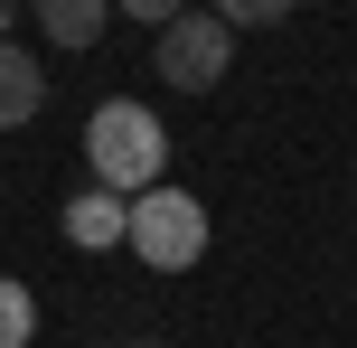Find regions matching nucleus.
I'll return each mask as SVG.
<instances>
[{
    "mask_svg": "<svg viewBox=\"0 0 357 348\" xmlns=\"http://www.w3.org/2000/svg\"><path fill=\"white\" fill-rule=\"evenodd\" d=\"M85 169H94V188L104 198H151L160 188V169H169V132H160V113L151 104H132V94H113V104H94V123H85Z\"/></svg>",
    "mask_w": 357,
    "mask_h": 348,
    "instance_id": "nucleus-1",
    "label": "nucleus"
},
{
    "mask_svg": "<svg viewBox=\"0 0 357 348\" xmlns=\"http://www.w3.org/2000/svg\"><path fill=\"white\" fill-rule=\"evenodd\" d=\"M38 104H47V75H38L29 47H0V132L38 123Z\"/></svg>",
    "mask_w": 357,
    "mask_h": 348,
    "instance_id": "nucleus-6",
    "label": "nucleus"
},
{
    "mask_svg": "<svg viewBox=\"0 0 357 348\" xmlns=\"http://www.w3.org/2000/svg\"><path fill=\"white\" fill-rule=\"evenodd\" d=\"M216 19H226V29H273V19H282V0H226Z\"/></svg>",
    "mask_w": 357,
    "mask_h": 348,
    "instance_id": "nucleus-8",
    "label": "nucleus"
},
{
    "mask_svg": "<svg viewBox=\"0 0 357 348\" xmlns=\"http://www.w3.org/2000/svg\"><path fill=\"white\" fill-rule=\"evenodd\" d=\"M66 245H85V255L132 245V207H123V198H104V188H75V198H66Z\"/></svg>",
    "mask_w": 357,
    "mask_h": 348,
    "instance_id": "nucleus-4",
    "label": "nucleus"
},
{
    "mask_svg": "<svg viewBox=\"0 0 357 348\" xmlns=\"http://www.w3.org/2000/svg\"><path fill=\"white\" fill-rule=\"evenodd\" d=\"M29 339H38V301L19 273H0V348H29Z\"/></svg>",
    "mask_w": 357,
    "mask_h": 348,
    "instance_id": "nucleus-7",
    "label": "nucleus"
},
{
    "mask_svg": "<svg viewBox=\"0 0 357 348\" xmlns=\"http://www.w3.org/2000/svg\"><path fill=\"white\" fill-rule=\"evenodd\" d=\"M10 19H19V10H10V0H0V47H10Z\"/></svg>",
    "mask_w": 357,
    "mask_h": 348,
    "instance_id": "nucleus-9",
    "label": "nucleus"
},
{
    "mask_svg": "<svg viewBox=\"0 0 357 348\" xmlns=\"http://www.w3.org/2000/svg\"><path fill=\"white\" fill-rule=\"evenodd\" d=\"M226 66H235V29L216 10H169L160 29H151V75L178 94H207V85H226Z\"/></svg>",
    "mask_w": 357,
    "mask_h": 348,
    "instance_id": "nucleus-2",
    "label": "nucleus"
},
{
    "mask_svg": "<svg viewBox=\"0 0 357 348\" xmlns=\"http://www.w3.org/2000/svg\"><path fill=\"white\" fill-rule=\"evenodd\" d=\"M29 19H38V38H47V47H94V38L113 29L104 0H38Z\"/></svg>",
    "mask_w": 357,
    "mask_h": 348,
    "instance_id": "nucleus-5",
    "label": "nucleus"
},
{
    "mask_svg": "<svg viewBox=\"0 0 357 348\" xmlns=\"http://www.w3.org/2000/svg\"><path fill=\"white\" fill-rule=\"evenodd\" d=\"M132 255H142L151 273H188V264L207 255V207L160 179L151 198H132Z\"/></svg>",
    "mask_w": 357,
    "mask_h": 348,
    "instance_id": "nucleus-3",
    "label": "nucleus"
},
{
    "mask_svg": "<svg viewBox=\"0 0 357 348\" xmlns=\"http://www.w3.org/2000/svg\"><path fill=\"white\" fill-rule=\"evenodd\" d=\"M132 348H160V339H132Z\"/></svg>",
    "mask_w": 357,
    "mask_h": 348,
    "instance_id": "nucleus-10",
    "label": "nucleus"
}]
</instances>
